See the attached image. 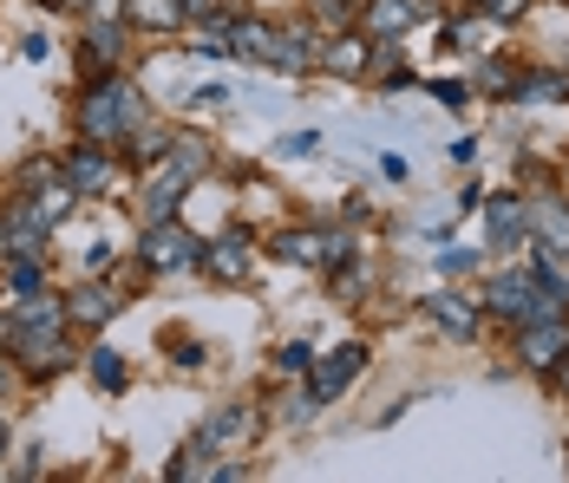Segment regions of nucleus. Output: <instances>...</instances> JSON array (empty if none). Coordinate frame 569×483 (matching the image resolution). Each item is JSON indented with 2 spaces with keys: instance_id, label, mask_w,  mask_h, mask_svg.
<instances>
[{
  "instance_id": "1",
  "label": "nucleus",
  "mask_w": 569,
  "mask_h": 483,
  "mask_svg": "<svg viewBox=\"0 0 569 483\" xmlns=\"http://www.w3.org/2000/svg\"><path fill=\"white\" fill-rule=\"evenodd\" d=\"M144 124V92L131 85V79H92L86 92H79V138H92V144H118V138H131Z\"/></svg>"
},
{
  "instance_id": "2",
  "label": "nucleus",
  "mask_w": 569,
  "mask_h": 483,
  "mask_svg": "<svg viewBox=\"0 0 569 483\" xmlns=\"http://www.w3.org/2000/svg\"><path fill=\"white\" fill-rule=\"evenodd\" d=\"M485 314H498L505 326H523V321H537V314H557V301L543 294V281L530 269H505L485 281Z\"/></svg>"
},
{
  "instance_id": "3",
  "label": "nucleus",
  "mask_w": 569,
  "mask_h": 483,
  "mask_svg": "<svg viewBox=\"0 0 569 483\" xmlns=\"http://www.w3.org/2000/svg\"><path fill=\"white\" fill-rule=\"evenodd\" d=\"M197 255H203V242H197L177 215H164V222H144V235H138V262H144L151 274L197 269Z\"/></svg>"
},
{
  "instance_id": "4",
  "label": "nucleus",
  "mask_w": 569,
  "mask_h": 483,
  "mask_svg": "<svg viewBox=\"0 0 569 483\" xmlns=\"http://www.w3.org/2000/svg\"><path fill=\"white\" fill-rule=\"evenodd\" d=\"M203 444H210V457H236V451H249L256 437H262V412L249 405V399H236V405H217L203 431H197Z\"/></svg>"
},
{
  "instance_id": "5",
  "label": "nucleus",
  "mask_w": 569,
  "mask_h": 483,
  "mask_svg": "<svg viewBox=\"0 0 569 483\" xmlns=\"http://www.w3.org/2000/svg\"><path fill=\"white\" fill-rule=\"evenodd\" d=\"M360 366H367V346H360V340H347L335 353H315V366H308V399H315V412L335 405L347 385L360 379Z\"/></svg>"
},
{
  "instance_id": "6",
  "label": "nucleus",
  "mask_w": 569,
  "mask_h": 483,
  "mask_svg": "<svg viewBox=\"0 0 569 483\" xmlns=\"http://www.w3.org/2000/svg\"><path fill=\"white\" fill-rule=\"evenodd\" d=\"M197 269L210 274V281H223V288H242V281L256 274V242H249V229H223L217 242H203Z\"/></svg>"
},
{
  "instance_id": "7",
  "label": "nucleus",
  "mask_w": 569,
  "mask_h": 483,
  "mask_svg": "<svg viewBox=\"0 0 569 483\" xmlns=\"http://www.w3.org/2000/svg\"><path fill=\"white\" fill-rule=\"evenodd\" d=\"M563 346H569V314H563V308L517 326V360H523V366H537V373H550V366L563 360Z\"/></svg>"
},
{
  "instance_id": "8",
  "label": "nucleus",
  "mask_w": 569,
  "mask_h": 483,
  "mask_svg": "<svg viewBox=\"0 0 569 483\" xmlns=\"http://www.w3.org/2000/svg\"><path fill=\"white\" fill-rule=\"evenodd\" d=\"M197 183V170L183 158H164L151 177H144V197H138V215L144 222H164V215H177V203H183V190Z\"/></svg>"
},
{
  "instance_id": "9",
  "label": "nucleus",
  "mask_w": 569,
  "mask_h": 483,
  "mask_svg": "<svg viewBox=\"0 0 569 483\" xmlns=\"http://www.w3.org/2000/svg\"><path fill=\"white\" fill-rule=\"evenodd\" d=\"M59 170H66V183H72L79 197H106V190L118 183V158L106 151V144H92V138L72 144V151L59 158Z\"/></svg>"
},
{
  "instance_id": "10",
  "label": "nucleus",
  "mask_w": 569,
  "mask_h": 483,
  "mask_svg": "<svg viewBox=\"0 0 569 483\" xmlns=\"http://www.w3.org/2000/svg\"><path fill=\"white\" fill-rule=\"evenodd\" d=\"M530 235H537L530 249L569 262V203L557 197V190H537V197H530Z\"/></svg>"
},
{
  "instance_id": "11",
  "label": "nucleus",
  "mask_w": 569,
  "mask_h": 483,
  "mask_svg": "<svg viewBox=\"0 0 569 483\" xmlns=\"http://www.w3.org/2000/svg\"><path fill=\"white\" fill-rule=\"evenodd\" d=\"M47 235H53V229L27 210V203H7V210H0V255H7V262H20V255H47Z\"/></svg>"
},
{
  "instance_id": "12",
  "label": "nucleus",
  "mask_w": 569,
  "mask_h": 483,
  "mask_svg": "<svg viewBox=\"0 0 569 483\" xmlns=\"http://www.w3.org/2000/svg\"><path fill=\"white\" fill-rule=\"evenodd\" d=\"M262 66H276V72H315V66H321V40H315L308 27H276Z\"/></svg>"
},
{
  "instance_id": "13",
  "label": "nucleus",
  "mask_w": 569,
  "mask_h": 483,
  "mask_svg": "<svg viewBox=\"0 0 569 483\" xmlns=\"http://www.w3.org/2000/svg\"><path fill=\"white\" fill-rule=\"evenodd\" d=\"M419 27V0H360V33L367 40H406Z\"/></svg>"
},
{
  "instance_id": "14",
  "label": "nucleus",
  "mask_w": 569,
  "mask_h": 483,
  "mask_svg": "<svg viewBox=\"0 0 569 483\" xmlns=\"http://www.w3.org/2000/svg\"><path fill=\"white\" fill-rule=\"evenodd\" d=\"M124 314V294H118L112 281H86V288H72V301H66V321L72 326H106Z\"/></svg>"
},
{
  "instance_id": "15",
  "label": "nucleus",
  "mask_w": 569,
  "mask_h": 483,
  "mask_svg": "<svg viewBox=\"0 0 569 483\" xmlns=\"http://www.w3.org/2000/svg\"><path fill=\"white\" fill-rule=\"evenodd\" d=\"M79 203H86V197H79L72 183H66V170H53L47 183H33V190H27V210L40 215L47 229H59V222H72V210H79Z\"/></svg>"
},
{
  "instance_id": "16",
  "label": "nucleus",
  "mask_w": 569,
  "mask_h": 483,
  "mask_svg": "<svg viewBox=\"0 0 569 483\" xmlns=\"http://www.w3.org/2000/svg\"><path fill=\"white\" fill-rule=\"evenodd\" d=\"M485 222H491V249H517V235H530V203L498 190V197H485Z\"/></svg>"
},
{
  "instance_id": "17",
  "label": "nucleus",
  "mask_w": 569,
  "mask_h": 483,
  "mask_svg": "<svg viewBox=\"0 0 569 483\" xmlns=\"http://www.w3.org/2000/svg\"><path fill=\"white\" fill-rule=\"evenodd\" d=\"M426 314L446 326V333H458V340H471L478 326H485V301H471V294H452V288H439L432 301H426Z\"/></svg>"
},
{
  "instance_id": "18",
  "label": "nucleus",
  "mask_w": 569,
  "mask_h": 483,
  "mask_svg": "<svg viewBox=\"0 0 569 483\" xmlns=\"http://www.w3.org/2000/svg\"><path fill=\"white\" fill-rule=\"evenodd\" d=\"M118 59H124V27H118V20H99V27L79 40V72L99 79V72H112Z\"/></svg>"
},
{
  "instance_id": "19",
  "label": "nucleus",
  "mask_w": 569,
  "mask_h": 483,
  "mask_svg": "<svg viewBox=\"0 0 569 483\" xmlns=\"http://www.w3.org/2000/svg\"><path fill=\"white\" fill-rule=\"evenodd\" d=\"M190 13H183V0H124V27H138V33H177Z\"/></svg>"
},
{
  "instance_id": "20",
  "label": "nucleus",
  "mask_w": 569,
  "mask_h": 483,
  "mask_svg": "<svg viewBox=\"0 0 569 483\" xmlns=\"http://www.w3.org/2000/svg\"><path fill=\"white\" fill-rule=\"evenodd\" d=\"M367 53H373V40L353 27V33H335V47H321V66L341 79H367Z\"/></svg>"
},
{
  "instance_id": "21",
  "label": "nucleus",
  "mask_w": 569,
  "mask_h": 483,
  "mask_svg": "<svg viewBox=\"0 0 569 483\" xmlns=\"http://www.w3.org/2000/svg\"><path fill=\"white\" fill-rule=\"evenodd\" d=\"M511 99H537V105H557V99H569V72H557V66H537V72H517Z\"/></svg>"
},
{
  "instance_id": "22",
  "label": "nucleus",
  "mask_w": 569,
  "mask_h": 483,
  "mask_svg": "<svg viewBox=\"0 0 569 483\" xmlns=\"http://www.w3.org/2000/svg\"><path fill=\"white\" fill-rule=\"evenodd\" d=\"M269 33H276L269 20H236V27H229V53L249 59V66H262V53H269Z\"/></svg>"
},
{
  "instance_id": "23",
  "label": "nucleus",
  "mask_w": 569,
  "mask_h": 483,
  "mask_svg": "<svg viewBox=\"0 0 569 483\" xmlns=\"http://www.w3.org/2000/svg\"><path fill=\"white\" fill-rule=\"evenodd\" d=\"M210 471H217V464H210V444H203V437H190V444H183V451H177L171 464H164V477H171V483L210 477Z\"/></svg>"
},
{
  "instance_id": "24",
  "label": "nucleus",
  "mask_w": 569,
  "mask_h": 483,
  "mask_svg": "<svg viewBox=\"0 0 569 483\" xmlns=\"http://www.w3.org/2000/svg\"><path fill=\"white\" fill-rule=\"evenodd\" d=\"M86 373L99 392H124V360H118V346H92L86 353Z\"/></svg>"
},
{
  "instance_id": "25",
  "label": "nucleus",
  "mask_w": 569,
  "mask_h": 483,
  "mask_svg": "<svg viewBox=\"0 0 569 483\" xmlns=\"http://www.w3.org/2000/svg\"><path fill=\"white\" fill-rule=\"evenodd\" d=\"M164 158H171V131L138 124V131H131V163H164Z\"/></svg>"
},
{
  "instance_id": "26",
  "label": "nucleus",
  "mask_w": 569,
  "mask_h": 483,
  "mask_svg": "<svg viewBox=\"0 0 569 483\" xmlns=\"http://www.w3.org/2000/svg\"><path fill=\"white\" fill-rule=\"evenodd\" d=\"M7 288H13V294H40V288H47L40 255H20V262H7Z\"/></svg>"
},
{
  "instance_id": "27",
  "label": "nucleus",
  "mask_w": 569,
  "mask_h": 483,
  "mask_svg": "<svg viewBox=\"0 0 569 483\" xmlns=\"http://www.w3.org/2000/svg\"><path fill=\"white\" fill-rule=\"evenodd\" d=\"M511 85H517V72L505 66V59H485V66H478V92H491V99H511Z\"/></svg>"
},
{
  "instance_id": "28",
  "label": "nucleus",
  "mask_w": 569,
  "mask_h": 483,
  "mask_svg": "<svg viewBox=\"0 0 569 483\" xmlns=\"http://www.w3.org/2000/svg\"><path fill=\"white\" fill-rule=\"evenodd\" d=\"M478 269V249H465V242H446V249H439V274H471Z\"/></svg>"
},
{
  "instance_id": "29",
  "label": "nucleus",
  "mask_w": 569,
  "mask_h": 483,
  "mask_svg": "<svg viewBox=\"0 0 569 483\" xmlns=\"http://www.w3.org/2000/svg\"><path fill=\"white\" fill-rule=\"evenodd\" d=\"M426 92H432V99H439L446 111H465V99H471V85H465V79H432Z\"/></svg>"
},
{
  "instance_id": "30",
  "label": "nucleus",
  "mask_w": 569,
  "mask_h": 483,
  "mask_svg": "<svg viewBox=\"0 0 569 483\" xmlns=\"http://www.w3.org/2000/svg\"><path fill=\"white\" fill-rule=\"evenodd\" d=\"M276 366H282V373H308V366H315V346H308V340H288L282 353H276Z\"/></svg>"
},
{
  "instance_id": "31",
  "label": "nucleus",
  "mask_w": 569,
  "mask_h": 483,
  "mask_svg": "<svg viewBox=\"0 0 569 483\" xmlns=\"http://www.w3.org/2000/svg\"><path fill=\"white\" fill-rule=\"evenodd\" d=\"M276 151H282V158H308V151H321V131H288Z\"/></svg>"
},
{
  "instance_id": "32",
  "label": "nucleus",
  "mask_w": 569,
  "mask_h": 483,
  "mask_svg": "<svg viewBox=\"0 0 569 483\" xmlns=\"http://www.w3.org/2000/svg\"><path fill=\"white\" fill-rule=\"evenodd\" d=\"M53 170H59L53 158H27V163H20V177H13V183H20V190H33V183H47Z\"/></svg>"
},
{
  "instance_id": "33",
  "label": "nucleus",
  "mask_w": 569,
  "mask_h": 483,
  "mask_svg": "<svg viewBox=\"0 0 569 483\" xmlns=\"http://www.w3.org/2000/svg\"><path fill=\"white\" fill-rule=\"evenodd\" d=\"M190 105H229V85H223V79H210V85H197V92H190Z\"/></svg>"
},
{
  "instance_id": "34",
  "label": "nucleus",
  "mask_w": 569,
  "mask_h": 483,
  "mask_svg": "<svg viewBox=\"0 0 569 483\" xmlns=\"http://www.w3.org/2000/svg\"><path fill=\"white\" fill-rule=\"evenodd\" d=\"M485 13H498V20H523L530 13V0H478Z\"/></svg>"
},
{
  "instance_id": "35",
  "label": "nucleus",
  "mask_w": 569,
  "mask_h": 483,
  "mask_svg": "<svg viewBox=\"0 0 569 483\" xmlns=\"http://www.w3.org/2000/svg\"><path fill=\"white\" fill-rule=\"evenodd\" d=\"M86 262H92V274H99V269H112V262H118V249H112V242H92V255H86Z\"/></svg>"
},
{
  "instance_id": "36",
  "label": "nucleus",
  "mask_w": 569,
  "mask_h": 483,
  "mask_svg": "<svg viewBox=\"0 0 569 483\" xmlns=\"http://www.w3.org/2000/svg\"><path fill=\"white\" fill-rule=\"evenodd\" d=\"M86 13H92V20H118V13H124V0H86Z\"/></svg>"
},
{
  "instance_id": "37",
  "label": "nucleus",
  "mask_w": 569,
  "mask_h": 483,
  "mask_svg": "<svg viewBox=\"0 0 569 483\" xmlns=\"http://www.w3.org/2000/svg\"><path fill=\"white\" fill-rule=\"evenodd\" d=\"M177 366H203V346L197 340H177Z\"/></svg>"
},
{
  "instance_id": "38",
  "label": "nucleus",
  "mask_w": 569,
  "mask_h": 483,
  "mask_svg": "<svg viewBox=\"0 0 569 483\" xmlns=\"http://www.w3.org/2000/svg\"><path fill=\"white\" fill-rule=\"evenodd\" d=\"M550 373H557V392H563V399H569V346H563V360H557Z\"/></svg>"
},
{
  "instance_id": "39",
  "label": "nucleus",
  "mask_w": 569,
  "mask_h": 483,
  "mask_svg": "<svg viewBox=\"0 0 569 483\" xmlns=\"http://www.w3.org/2000/svg\"><path fill=\"white\" fill-rule=\"evenodd\" d=\"M53 13H86V0H47Z\"/></svg>"
},
{
  "instance_id": "40",
  "label": "nucleus",
  "mask_w": 569,
  "mask_h": 483,
  "mask_svg": "<svg viewBox=\"0 0 569 483\" xmlns=\"http://www.w3.org/2000/svg\"><path fill=\"white\" fill-rule=\"evenodd\" d=\"M210 7H217V0H183V13H210Z\"/></svg>"
},
{
  "instance_id": "41",
  "label": "nucleus",
  "mask_w": 569,
  "mask_h": 483,
  "mask_svg": "<svg viewBox=\"0 0 569 483\" xmlns=\"http://www.w3.org/2000/svg\"><path fill=\"white\" fill-rule=\"evenodd\" d=\"M7 451H13V431H7V419H0V457H7Z\"/></svg>"
},
{
  "instance_id": "42",
  "label": "nucleus",
  "mask_w": 569,
  "mask_h": 483,
  "mask_svg": "<svg viewBox=\"0 0 569 483\" xmlns=\"http://www.w3.org/2000/svg\"><path fill=\"white\" fill-rule=\"evenodd\" d=\"M7 385H13V360H0V392H7Z\"/></svg>"
}]
</instances>
